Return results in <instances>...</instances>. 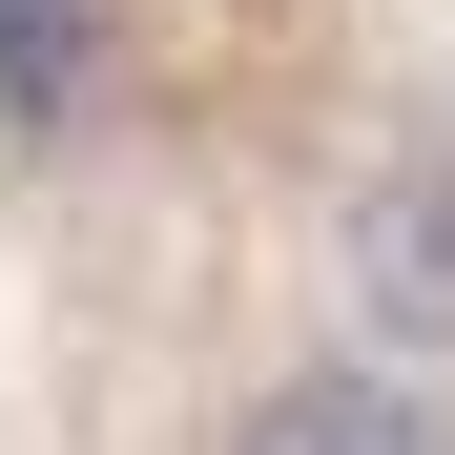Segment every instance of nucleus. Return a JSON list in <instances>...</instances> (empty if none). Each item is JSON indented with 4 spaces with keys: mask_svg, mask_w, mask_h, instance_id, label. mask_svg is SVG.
Wrapping results in <instances>:
<instances>
[{
    "mask_svg": "<svg viewBox=\"0 0 455 455\" xmlns=\"http://www.w3.org/2000/svg\"><path fill=\"white\" fill-rule=\"evenodd\" d=\"M352 290L394 352H455V145H414V166L352 187Z\"/></svg>",
    "mask_w": 455,
    "mask_h": 455,
    "instance_id": "nucleus-1",
    "label": "nucleus"
},
{
    "mask_svg": "<svg viewBox=\"0 0 455 455\" xmlns=\"http://www.w3.org/2000/svg\"><path fill=\"white\" fill-rule=\"evenodd\" d=\"M228 455H455L414 372H372V352H311V372H269L249 414H228Z\"/></svg>",
    "mask_w": 455,
    "mask_h": 455,
    "instance_id": "nucleus-2",
    "label": "nucleus"
},
{
    "mask_svg": "<svg viewBox=\"0 0 455 455\" xmlns=\"http://www.w3.org/2000/svg\"><path fill=\"white\" fill-rule=\"evenodd\" d=\"M62 62H84V0H0V84L62 104Z\"/></svg>",
    "mask_w": 455,
    "mask_h": 455,
    "instance_id": "nucleus-3",
    "label": "nucleus"
}]
</instances>
